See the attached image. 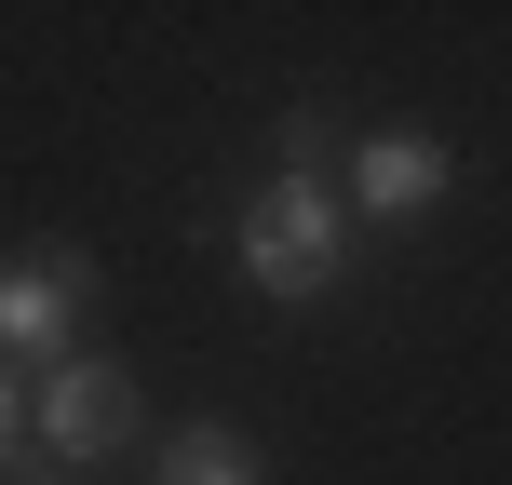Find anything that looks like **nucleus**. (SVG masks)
<instances>
[{"mask_svg": "<svg viewBox=\"0 0 512 485\" xmlns=\"http://www.w3.org/2000/svg\"><path fill=\"white\" fill-rule=\"evenodd\" d=\"M337 270H351V203H337V176L283 162V176L243 203V283L256 297H324Z\"/></svg>", "mask_w": 512, "mask_h": 485, "instance_id": "nucleus-1", "label": "nucleus"}, {"mask_svg": "<svg viewBox=\"0 0 512 485\" xmlns=\"http://www.w3.org/2000/svg\"><path fill=\"white\" fill-rule=\"evenodd\" d=\"M27 418H41V459L81 472V459H108V445L135 432V391H122V364H54V378L27 391Z\"/></svg>", "mask_w": 512, "mask_h": 485, "instance_id": "nucleus-2", "label": "nucleus"}, {"mask_svg": "<svg viewBox=\"0 0 512 485\" xmlns=\"http://www.w3.org/2000/svg\"><path fill=\"white\" fill-rule=\"evenodd\" d=\"M81 297H95V256H41V270H0V364H14V351H41V378H54V351H68Z\"/></svg>", "mask_w": 512, "mask_h": 485, "instance_id": "nucleus-3", "label": "nucleus"}, {"mask_svg": "<svg viewBox=\"0 0 512 485\" xmlns=\"http://www.w3.org/2000/svg\"><path fill=\"white\" fill-rule=\"evenodd\" d=\"M445 189H459V162H445L432 135H351V189H337V203H364V216H432Z\"/></svg>", "mask_w": 512, "mask_h": 485, "instance_id": "nucleus-4", "label": "nucleus"}, {"mask_svg": "<svg viewBox=\"0 0 512 485\" xmlns=\"http://www.w3.org/2000/svg\"><path fill=\"white\" fill-rule=\"evenodd\" d=\"M162 485H256V445L216 432V418H189V432L162 445Z\"/></svg>", "mask_w": 512, "mask_h": 485, "instance_id": "nucleus-5", "label": "nucleus"}, {"mask_svg": "<svg viewBox=\"0 0 512 485\" xmlns=\"http://www.w3.org/2000/svg\"><path fill=\"white\" fill-rule=\"evenodd\" d=\"M14 432H27V378L0 364V459H14Z\"/></svg>", "mask_w": 512, "mask_h": 485, "instance_id": "nucleus-6", "label": "nucleus"}]
</instances>
